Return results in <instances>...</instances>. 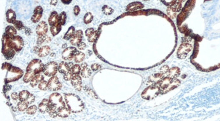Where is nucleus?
Segmentation results:
<instances>
[{"instance_id": "obj_41", "label": "nucleus", "mask_w": 220, "mask_h": 121, "mask_svg": "<svg viewBox=\"0 0 220 121\" xmlns=\"http://www.w3.org/2000/svg\"><path fill=\"white\" fill-rule=\"evenodd\" d=\"M38 109V107H37L36 105H30L26 110V113L28 115H34L36 113Z\"/></svg>"}, {"instance_id": "obj_34", "label": "nucleus", "mask_w": 220, "mask_h": 121, "mask_svg": "<svg viewBox=\"0 0 220 121\" xmlns=\"http://www.w3.org/2000/svg\"><path fill=\"white\" fill-rule=\"evenodd\" d=\"M28 107H29V104L25 101H20V102L17 105V109L19 111L21 112L26 111Z\"/></svg>"}, {"instance_id": "obj_23", "label": "nucleus", "mask_w": 220, "mask_h": 121, "mask_svg": "<svg viewBox=\"0 0 220 121\" xmlns=\"http://www.w3.org/2000/svg\"><path fill=\"white\" fill-rule=\"evenodd\" d=\"M16 13L11 9H9L6 12V21L9 23L13 24L14 21H16Z\"/></svg>"}, {"instance_id": "obj_49", "label": "nucleus", "mask_w": 220, "mask_h": 121, "mask_svg": "<svg viewBox=\"0 0 220 121\" xmlns=\"http://www.w3.org/2000/svg\"><path fill=\"white\" fill-rule=\"evenodd\" d=\"M101 66L98 63H94L91 65V69H92L93 71H96V70H99L100 69Z\"/></svg>"}, {"instance_id": "obj_40", "label": "nucleus", "mask_w": 220, "mask_h": 121, "mask_svg": "<svg viewBox=\"0 0 220 121\" xmlns=\"http://www.w3.org/2000/svg\"><path fill=\"white\" fill-rule=\"evenodd\" d=\"M71 71L73 72V75L79 74H80V71H81V67H80L78 63L73 65V66L71 68Z\"/></svg>"}, {"instance_id": "obj_51", "label": "nucleus", "mask_w": 220, "mask_h": 121, "mask_svg": "<svg viewBox=\"0 0 220 121\" xmlns=\"http://www.w3.org/2000/svg\"><path fill=\"white\" fill-rule=\"evenodd\" d=\"M11 98L15 101L19 99V95L17 92H13L11 94Z\"/></svg>"}, {"instance_id": "obj_21", "label": "nucleus", "mask_w": 220, "mask_h": 121, "mask_svg": "<svg viewBox=\"0 0 220 121\" xmlns=\"http://www.w3.org/2000/svg\"><path fill=\"white\" fill-rule=\"evenodd\" d=\"M71 113V111L70 110V109L67 106H64V107H61L57 110L58 117L61 118L68 117L70 115Z\"/></svg>"}, {"instance_id": "obj_17", "label": "nucleus", "mask_w": 220, "mask_h": 121, "mask_svg": "<svg viewBox=\"0 0 220 121\" xmlns=\"http://www.w3.org/2000/svg\"><path fill=\"white\" fill-rule=\"evenodd\" d=\"M50 107V102L49 99H44L38 105V110L40 113H48Z\"/></svg>"}, {"instance_id": "obj_57", "label": "nucleus", "mask_w": 220, "mask_h": 121, "mask_svg": "<svg viewBox=\"0 0 220 121\" xmlns=\"http://www.w3.org/2000/svg\"><path fill=\"white\" fill-rule=\"evenodd\" d=\"M178 1H180V2H183V1H184V0H178Z\"/></svg>"}, {"instance_id": "obj_14", "label": "nucleus", "mask_w": 220, "mask_h": 121, "mask_svg": "<svg viewBox=\"0 0 220 121\" xmlns=\"http://www.w3.org/2000/svg\"><path fill=\"white\" fill-rule=\"evenodd\" d=\"M81 77L82 76H80L79 74L73 75L72 79L71 80V82L73 86L77 91H80L82 88Z\"/></svg>"}, {"instance_id": "obj_13", "label": "nucleus", "mask_w": 220, "mask_h": 121, "mask_svg": "<svg viewBox=\"0 0 220 121\" xmlns=\"http://www.w3.org/2000/svg\"><path fill=\"white\" fill-rule=\"evenodd\" d=\"M48 30V25L45 21H40L36 29V32L38 36H44Z\"/></svg>"}, {"instance_id": "obj_53", "label": "nucleus", "mask_w": 220, "mask_h": 121, "mask_svg": "<svg viewBox=\"0 0 220 121\" xmlns=\"http://www.w3.org/2000/svg\"><path fill=\"white\" fill-rule=\"evenodd\" d=\"M169 70V67L168 66H163L162 68H161V73H163V74H167V72H168Z\"/></svg>"}, {"instance_id": "obj_25", "label": "nucleus", "mask_w": 220, "mask_h": 121, "mask_svg": "<svg viewBox=\"0 0 220 121\" xmlns=\"http://www.w3.org/2000/svg\"><path fill=\"white\" fill-rule=\"evenodd\" d=\"M179 84H180V81H179V80L176 79H173V80H171V83L169 84L168 86L166 88H165L164 90H163L161 92V93L168 92H169V91L175 89V88H177L178 86H179Z\"/></svg>"}, {"instance_id": "obj_33", "label": "nucleus", "mask_w": 220, "mask_h": 121, "mask_svg": "<svg viewBox=\"0 0 220 121\" xmlns=\"http://www.w3.org/2000/svg\"><path fill=\"white\" fill-rule=\"evenodd\" d=\"M5 33L9 36H14L17 34V29L14 26H7L6 28Z\"/></svg>"}, {"instance_id": "obj_58", "label": "nucleus", "mask_w": 220, "mask_h": 121, "mask_svg": "<svg viewBox=\"0 0 220 121\" xmlns=\"http://www.w3.org/2000/svg\"><path fill=\"white\" fill-rule=\"evenodd\" d=\"M144 1H149V0H144Z\"/></svg>"}, {"instance_id": "obj_19", "label": "nucleus", "mask_w": 220, "mask_h": 121, "mask_svg": "<svg viewBox=\"0 0 220 121\" xmlns=\"http://www.w3.org/2000/svg\"><path fill=\"white\" fill-rule=\"evenodd\" d=\"M59 14L57 13L56 11H52L50 14L49 18H48V24L50 26H54V25L59 23Z\"/></svg>"}, {"instance_id": "obj_10", "label": "nucleus", "mask_w": 220, "mask_h": 121, "mask_svg": "<svg viewBox=\"0 0 220 121\" xmlns=\"http://www.w3.org/2000/svg\"><path fill=\"white\" fill-rule=\"evenodd\" d=\"M192 49V46L191 44H189V43L184 42L182 44L179 48L178 49L177 51V55L179 57H180L181 59H184L186 57V55H188L189 52L191 51Z\"/></svg>"}, {"instance_id": "obj_28", "label": "nucleus", "mask_w": 220, "mask_h": 121, "mask_svg": "<svg viewBox=\"0 0 220 121\" xmlns=\"http://www.w3.org/2000/svg\"><path fill=\"white\" fill-rule=\"evenodd\" d=\"M62 29V25L59 22L56 24L54 25V26H50V32L52 34L53 36H55L56 35L59 33L61 30Z\"/></svg>"}, {"instance_id": "obj_11", "label": "nucleus", "mask_w": 220, "mask_h": 121, "mask_svg": "<svg viewBox=\"0 0 220 121\" xmlns=\"http://www.w3.org/2000/svg\"><path fill=\"white\" fill-rule=\"evenodd\" d=\"M77 51V49L74 47H69L65 48L62 53V58L65 61H71Z\"/></svg>"}, {"instance_id": "obj_55", "label": "nucleus", "mask_w": 220, "mask_h": 121, "mask_svg": "<svg viewBox=\"0 0 220 121\" xmlns=\"http://www.w3.org/2000/svg\"><path fill=\"white\" fill-rule=\"evenodd\" d=\"M58 3V0H51L50 1V5L53 6H55Z\"/></svg>"}, {"instance_id": "obj_7", "label": "nucleus", "mask_w": 220, "mask_h": 121, "mask_svg": "<svg viewBox=\"0 0 220 121\" xmlns=\"http://www.w3.org/2000/svg\"><path fill=\"white\" fill-rule=\"evenodd\" d=\"M9 43L11 46L16 51V52L21 51L24 46L23 39L20 36H17V35L9 37Z\"/></svg>"}, {"instance_id": "obj_27", "label": "nucleus", "mask_w": 220, "mask_h": 121, "mask_svg": "<svg viewBox=\"0 0 220 121\" xmlns=\"http://www.w3.org/2000/svg\"><path fill=\"white\" fill-rule=\"evenodd\" d=\"M180 74V70L177 67H173L168 70L167 76L171 79H175Z\"/></svg>"}, {"instance_id": "obj_8", "label": "nucleus", "mask_w": 220, "mask_h": 121, "mask_svg": "<svg viewBox=\"0 0 220 121\" xmlns=\"http://www.w3.org/2000/svg\"><path fill=\"white\" fill-rule=\"evenodd\" d=\"M58 67H59V65L56 62L51 61L45 65L43 72L47 76H54L57 74L58 71Z\"/></svg>"}, {"instance_id": "obj_2", "label": "nucleus", "mask_w": 220, "mask_h": 121, "mask_svg": "<svg viewBox=\"0 0 220 121\" xmlns=\"http://www.w3.org/2000/svg\"><path fill=\"white\" fill-rule=\"evenodd\" d=\"M65 102L71 112L78 113L84 110L85 105L81 99L75 94H67L65 95Z\"/></svg>"}, {"instance_id": "obj_52", "label": "nucleus", "mask_w": 220, "mask_h": 121, "mask_svg": "<svg viewBox=\"0 0 220 121\" xmlns=\"http://www.w3.org/2000/svg\"><path fill=\"white\" fill-rule=\"evenodd\" d=\"M85 90H86V91H87V92L88 93V94H89L90 95H92V96H93V97H95L96 98H97V96H96V95L95 93H94V92H93L92 90L89 89V88H88V89H87V88H86V87H85Z\"/></svg>"}, {"instance_id": "obj_50", "label": "nucleus", "mask_w": 220, "mask_h": 121, "mask_svg": "<svg viewBox=\"0 0 220 121\" xmlns=\"http://www.w3.org/2000/svg\"><path fill=\"white\" fill-rule=\"evenodd\" d=\"M94 32V29L93 28H89V29L86 30L85 35L88 37L90 36V35L92 34Z\"/></svg>"}, {"instance_id": "obj_5", "label": "nucleus", "mask_w": 220, "mask_h": 121, "mask_svg": "<svg viewBox=\"0 0 220 121\" xmlns=\"http://www.w3.org/2000/svg\"><path fill=\"white\" fill-rule=\"evenodd\" d=\"M8 70L9 71L7 72V76L6 78V83L11 82L19 80L23 74V72H22V70L17 67H13L12 65Z\"/></svg>"}, {"instance_id": "obj_12", "label": "nucleus", "mask_w": 220, "mask_h": 121, "mask_svg": "<svg viewBox=\"0 0 220 121\" xmlns=\"http://www.w3.org/2000/svg\"><path fill=\"white\" fill-rule=\"evenodd\" d=\"M43 11H44V9H43L42 6H38L34 9L33 15L31 17V21L33 23H36V22L40 21L42 17Z\"/></svg>"}, {"instance_id": "obj_43", "label": "nucleus", "mask_w": 220, "mask_h": 121, "mask_svg": "<svg viewBox=\"0 0 220 121\" xmlns=\"http://www.w3.org/2000/svg\"><path fill=\"white\" fill-rule=\"evenodd\" d=\"M38 88L41 90H46L48 89V82L45 81V80H42L38 84Z\"/></svg>"}, {"instance_id": "obj_30", "label": "nucleus", "mask_w": 220, "mask_h": 121, "mask_svg": "<svg viewBox=\"0 0 220 121\" xmlns=\"http://www.w3.org/2000/svg\"><path fill=\"white\" fill-rule=\"evenodd\" d=\"M172 80H173V79H171V78L167 76L166 78H163V79L161 80L160 82L159 83L158 85H159V86L160 87L161 91L168 86L169 84L171 83Z\"/></svg>"}, {"instance_id": "obj_29", "label": "nucleus", "mask_w": 220, "mask_h": 121, "mask_svg": "<svg viewBox=\"0 0 220 121\" xmlns=\"http://www.w3.org/2000/svg\"><path fill=\"white\" fill-rule=\"evenodd\" d=\"M75 32H76L75 28L73 26H70L69 28V29L67 30L66 33L65 34L64 36V39L65 40H70L72 38V37L75 35Z\"/></svg>"}, {"instance_id": "obj_3", "label": "nucleus", "mask_w": 220, "mask_h": 121, "mask_svg": "<svg viewBox=\"0 0 220 121\" xmlns=\"http://www.w3.org/2000/svg\"><path fill=\"white\" fill-rule=\"evenodd\" d=\"M9 37L8 35L4 33L2 38V54L8 60L13 59L16 53V51L10 45Z\"/></svg>"}, {"instance_id": "obj_37", "label": "nucleus", "mask_w": 220, "mask_h": 121, "mask_svg": "<svg viewBox=\"0 0 220 121\" xmlns=\"http://www.w3.org/2000/svg\"><path fill=\"white\" fill-rule=\"evenodd\" d=\"M30 93L29 91L27 90H22L21 92L19 93V100L20 101H26L27 98L29 97L30 95Z\"/></svg>"}, {"instance_id": "obj_46", "label": "nucleus", "mask_w": 220, "mask_h": 121, "mask_svg": "<svg viewBox=\"0 0 220 121\" xmlns=\"http://www.w3.org/2000/svg\"><path fill=\"white\" fill-rule=\"evenodd\" d=\"M34 101H35V96L33 94H30L29 97L27 98V99L25 101V102H26L29 105H30V104H32V103H33L34 102Z\"/></svg>"}, {"instance_id": "obj_24", "label": "nucleus", "mask_w": 220, "mask_h": 121, "mask_svg": "<svg viewBox=\"0 0 220 121\" xmlns=\"http://www.w3.org/2000/svg\"><path fill=\"white\" fill-rule=\"evenodd\" d=\"M50 51H51V48H50V46H48V45H44V46L40 47V49L37 52V54L40 57H44L50 54Z\"/></svg>"}, {"instance_id": "obj_44", "label": "nucleus", "mask_w": 220, "mask_h": 121, "mask_svg": "<svg viewBox=\"0 0 220 121\" xmlns=\"http://www.w3.org/2000/svg\"><path fill=\"white\" fill-rule=\"evenodd\" d=\"M167 12H168V17H170L171 19H174L176 17L177 12L175 11V10H173V9H172L171 7H169V8L168 9V11H167Z\"/></svg>"}, {"instance_id": "obj_48", "label": "nucleus", "mask_w": 220, "mask_h": 121, "mask_svg": "<svg viewBox=\"0 0 220 121\" xmlns=\"http://www.w3.org/2000/svg\"><path fill=\"white\" fill-rule=\"evenodd\" d=\"M77 48L78 49L83 50V49H85L86 48V47H87V44H86L85 42H81L80 43H79V44H78L77 45Z\"/></svg>"}, {"instance_id": "obj_45", "label": "nucleus", "mask_w": 220, "mask_h": 121, "mask_svg": "<svg viewBox=\"0 0 220 121\" xmlns=\"http://www.w3.org/2000/svg\"><path fill=\"white\" fill-rule=\"evenodd\" d=\"M73 76V74L71 70H70L69 72L65 73V74H64V79L66 80V81H69V80H71Z\"/></svg>"}, {"instance_id": "obj_22", "label": "nucleus", "mask_w": 220, "mask_h": 121, "mask_svg": "<svg viewBox=\"0 0 220 121\" xmlns=\"http://www.w3.org/2000/svg\"><path fill=\"white\" fill-rule=\"evenodd\" d=\"M81 71H80V76L85 79L89 78L92 74V70L88 67L87 63H82L81 66Z\"/></svg>"}, {"instance_id": "obj_15", "label": "nucleus", "mask_w": 220, "mask_h": 121, "mask_svg": "<svg viewBox=\"0 0 220 121\" xmlns=\"http://www.w3.org/2000/svg\"><path fill=\"white\" fill-rule=\"evenodd\" d=\"M83 32L81 30H76L75 34L70 40V42L73 45H77L79 43L82 42Z\"/></svg>"}, {"instance_id": "obj_35", "label": "nucleus", "mask_w": 220, "mask_h": 121, "mask_svg": "<svg viewBox=\"0 0 220 121\" xmlns=\"http://www.w3.org/2000/svg\"><path fill=\"white\" fill-rule=\"evenodd\" d=\"M94 19V16L90 12H87L85 15L84 18H83V22L85 24H88L92 22Z\"/></svg>"}, {"instance_id": "obj_1", "label": "nucleus", "mask_w": 220, "mask_h": 121, "mask_svg": "<svg viewBox=\"0 0 220 121\" xmlns=\"http://www.w3.org/2000/svg\"><path fill=\"white\" fill-rule=\"evenodd\" d=\"M44 67L45 65L40 59H35L32 60L27 67V72L24 75L23 81L26 83L30 82L36 74L44 71Z\"/></svg>"}, {"instance_id": "obj_26", "label": "nucleus", "mask_w": 220, "mask_h": 121, "mask_svg": "<svg viewBox=\"0 0 220 121\" xmlns=\"http://www.w3.org/2000/svg\"><path fill=\"white\" fill-rule=\"evenodd\" d=\"M43 80H44V76H43L42 73H40V74H36L33 78V79H32L31 81L30 82V86L32 87V88L36 86V85L38 84L39 83Z\"/></svg>"}, {"instance_id": "obj_54", "label": "nucleus", "mask_w": 220, "mask_h": 121, "mask_svg": "<svg viewBox=\"0 0 220 121\" xmlns=\"http://www.w3.org/2000/svg\"><path fill=\"white\" fill-rule=\"evenodd\" d=\"M25 34H26L27 35H28V36H29V35H30V34H31V29H30V28L29 27H25Z\"/></svg>"}, {"instance_id": "obj_4", "label": "nucleus", "mask_w": 220, "mask_h": 121, "mask_svg": "<svg viewBox=\"0 0 220 121\" xmlns=\"http://www.w3.org/2000/svg\"><path fill=\"white\" fill-rule=\"evenodd\" d=\"M161 88L158 84H152L143 91L141 96L144 99L150 100L158 96V95L161 93Z\"/></svg>"}, {"instance_id": "obj_18", "label": "nucleus", "mask_w": 220, "mask_h": 121, "mask_svg": "<svg viewBox=\"0 0 220 121\" xmlns=\"http://www.w3.org/2000/svg\"><path fill=\"white\" fill-rule=\"evenodd\" d=\"M144 7V5L140 3V2H133V3H131L130 4H129L127 7H126V10L128 12H135L137 11V10H139L140 9H142Z\"/></svg>"}, {"instance_id": "obj_42", "label": "nucleus", "mask_w": 220, "mask_h": 121, "mask_svg": "<svg viewBox=\"0 0 220 121\" xmlns=\"http://www.w3.org/2000/svg\"><path fill=\"white\" fill-rule=\"evenodd\" d=\"M13 24V26L15 27V29H16L17 30H21L22 29H25V26L23 24V22L21 21H17L16 20V21H14Z\"/></svg>"}, {"instance_id": "obj_9", "label": "nucleus", "mask_w": 220, "mask_h": 121, "mask_svg": "<svg viewBox=\"0 0 220 121\" xmlns=\"http://www.w3.org/2000/svg\"><path fill=\"white\" fill-rule=\"evenodd\" d=\"M61 88L62 84L57 76L55 75L50 78V79L48 80V90L52 91H58L61 89Z\"/></svg>"}, {"instance_id": "obj_56", "label": "nucleus", "mask_w": 220, "mask_h": 121, "mask_svg": "<svg viewBox=\"0 0 220 121\" xmlns=\"http://www.w3.org/2000/svg\"><path fill=\"white\" fill-rule=\"evenodd\" d=\"M61 2L64 4L69 5V4H70L71 3L72 0H61Z\"/></svg>"}, {"instance_id": "obj_39", "label": "nucleus", "mask_w": 220, "mask_h": 121, "mask_svg": "<svg viewBox=\"0 0 220 121\" xmlns=\"http://www.w3.org/2000/svg\"><path fill=\"white\" fill-rule=\"evenodd\" d=\"M66 20H67V13L65 11H63L61 13L59 16V23L64 26L66 23Z\"/></svg>"}, {"instance_id": "obj_6", "label": "nucleus", "mask_w": 220, "mask_h": 121, "mask_svg": "<svg viewBox=\"0 0 220 121\" xmlns=\"http://www.w3.org/2000/svg\"><path fill=\"white\" fill-rule=\"evenodd\" d=\"M49 100L51 105L56 107L57 110L61 107L66 106V103L63 99L62 95L58 94V93H54V94H52L50 96Z\"/></svg>"}, {"instance_id": "obj_16", "label": "nucleus", "mask_w": 220, "mask_h": 121, "mask_svg": "<svg viewBox=\"0 0 220 121\" xmlns=\"http://www.w3.org/2000/svg\"><path fill=\"white\" fill-rule=\"evenodd\" d=\"M73 66V63H67L66 62L62 61L59 64V67H58V71L61 74H65L70 70H71V68Z\"/></svg>"}, {"instance_id": "obj_32", "label": "nucleus", "mask_w": 220, "mask_h": 121, "mask_svg": "<svg viewBox=\"0 0 220 121\" xmlns=\"http://www.w3.org/2000/svg\"><path fill=\"white\" fill-rule=\"evenodd\" d=\"M85 58V55L82 51H77L74 57V61L76 63H80L84 61Z\"/></svg>"}, {"instance_id": "obj_20", "label": "nucleus", "mask_w": 220, "mask_h": 121, "mask_svg": "<svg viewBox=\"0 0 220 121\" xmlns=\"http://www.w3.org/2000/svg\"><path fill=\"white\" fill-rule=\"evenodd\" d=\"M164 74L163 73H159V74H155L149 78L148 80V82L151 83L152 84H159L161 80L163 79L164 77Z\"/></svg>"}, {"instance_id": "obj_47", "label": "nucleus", "mask_w": 220, "mask_h": 121, "mask_svg": "<svg viewBox=\"0 0 220 121\" xmlns=\"http://www.w3.org/2000/svg\"><path fill=\"white\" fill-rule=\"evenodd\" d=\"M80 8L79 6H75L74 7H73V13H74L75 16H78V15L80 14Z\"/></svg>"}, {"instance_id": "obj_31", "label": "nucleus", "mask_w": 220, "mask_h": 121, "mask_svg": "<svg viewBox=\"0 0 220 121\" xmlns=\"http://www.w3.org/2000/svg\"><path fill=\"white\" fill-rule=\"evenodd\" d=\"M51 38L47 36V35H44V36H38L37 39V45H41L44 43H50L51 42Z\"/></svg>"}, {"instance_id": "obj_38", "label": "nucleus", "mask_w": 220, "mask_h": 121, "mask_svg": "<svg viewBox=\"0 0 220 121\" xmlns=\"http://www.w3.org/2000/svg\"><path fill=\"white\" fill-rule=\"evenodd\" d=\"M102 10L103 13L105 15H112L113 12H114V10H113L112 7L107 6V5L103 6L102 7Z\"/></svg>"}, {"instance_id": "obj_36", "label": "nucleus", "mask_w": 220, "mask_h": 121, "mask_svg": "<svg viewBox=\"0 0 220 121\" xmlns=\"http://www.w3.org/2000/svg\"><path fill=\"white\" fill-rule=\"evenodd\" d=\"M98 36H99V32L97 30H94V32L88 37V41L90 43L95 42L98 38Z\"/></svg>"}]
</instances>
